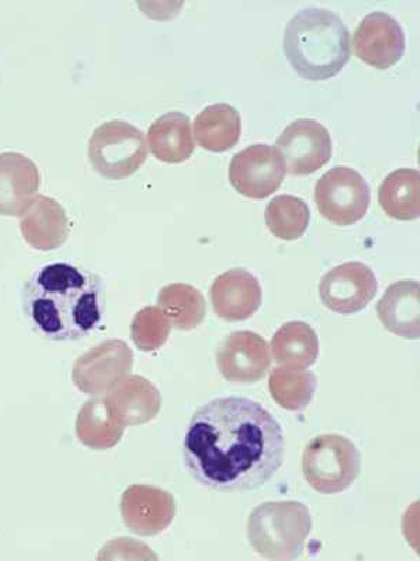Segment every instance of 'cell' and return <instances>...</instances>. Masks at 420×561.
Segmentation results:
<instances>
[{
  "instance_id": "1",
  "label": "cell",
  "mask_w": 420,
  "mask_h": 561,
  "mask_svg": "<svg viewBox=\"0 0 420 561\" xmlns=\"http://www.w3.org/2000/svg\"><path fill=\"white\" fill-rule=\"evenodd\" d=\"M284 453L283 428L272 413L235 396L202 405L183 440L190 476L222 493L262 488L282 468Z\"/></svg>"
},
{
  "instance_id": "2",
  "label": "cell",
  "mask_w": 420,
  "mask_h": 561,
  "mask_svg": "<svg viewBox=\"0 0 420 561\" xmlns=\"http://www.w3.org/2000/svg\"><path fill=\"white\" fill-rule=\"evenodd\" d=\"M24 312L45 339L77 342L102 323V279L75 264L43 265L24 288Z\"/></svg>"
},
{
  "instance_id": "3",
  "label": "cell",
  "mask_w": 420,
  "mask_h": 561,
  "mask_svg": "<svg viewBox=\"0 0 420 561\" xmlns=\"http://www.w3.org/2000/svg\"><path fill=\"white\" fill-rule=\"evenodd\" d=\"M283 45L295 72L313 82L337 77L350 58L349 30L325 8L299 10L287 24Z\"/></svg>"
},
{
  "instance_id": "4",
  "label": "cell",
  "mask_w": 420,
  "mask_h": 561,
  "mask_svg": "<svg viewBox=\"0 0 420 561\" xmlns=\"http://www.w3.org/2000/svg\"><path fill=\"white\" fill-rule=\"evenodd\" d=\"M311 529L307 505L299 501H268L249 515L248 539L264 559L288 561L303 554Z\"/></svg>"
},
{
  "instance_id": "5",
  "label": "cell",
  "mask_w": 420,
  "mask_h": 561,
  "mask_svg": "<svg viewBox=\"0 0 420 561\" xmlns=\"http://www.w3.org/2000/svg\"><path fill=\"white\" fill-rule=\"evenodd\" d=\"M303 473L318 493H342L359 478V449L343 435H318L304 449Z\"/></svg>"
},
{
  "instance_id": "6",
  "label": "cell",
  "mask_w": 420,
  "mask_h": 561,
  "mask_svg": "<svg viewBox=\"0 0 420 561\" xmlns=\"http://www.w3.org/2000/svg\"><path fill=\"white\" fill-rule=\"evenodd\" d=\"M88 158L103 178L123 180L137 172L147 160V139L141 129L122 119H113L93 133Z\"/></svg>"
},
{
  "instance_id": "7",
  "label": "cell",
  "mask_w": 420,
  "mask_h": 561,
  "mask_svg": "<svg viewBox=\"0 0 420 561\" xmlns=\"http://www.w3.org/2000/svg\"><path fill=\"white\" fill-rule=\"evenodd\" d=\"M314 197L323 218L338 227H349L367 214L370 187L357 170L338 167L318 180Z\"/></svg>"
},
{
  "instance_id": "8",
  "label": "cell",
  "mask_w": 420,
  "mask_h": 561,
  "mask_svg": "<svg viewBox=\"0 0 420 561\" xmlns=\"http://www.w3.org/2000/svg\"><path fill=\"white\" fill-rule=\"evenodd\" d=\"M133 368V351L123 340H107L89 350L73 365L72 379L82 393L99 396L126 379Z\"/></svg>"
},
{
  "instance_id": "9",
  "label": "cell",
  "mask_w": 420,
  "mask_h": 561,
  "mask_svg": "<svg viewBox=\"0 0 420 561\" xmlns=\"http://www.w3.org/2000/svg\"><path fill=\"white\" fill-rule=\"evenodd\" d=\"M286 173L282 154L268 144L251 145L235 154L229 164L232 187L253 199H264L276 193Z\"/></svg>"
},
{
  "instance_id": "10",
  "label": "cell",
  "mask_w": 420,
  "mask_h": 561,
  "mask_svg": "<svg viewBox=\"0 0 420 561\" xmlns=\"http://www.w3.org/2000/svg\"><path fill=\"white\" fill-rule=\"evenodd\" d=\"M276 148L292 175H308L322 169L332 157V139L321 123L295 119L276 140Z\"/></svg>"
},
{
  "instance_id": "11",
  "label": "cell",
  "mask_w": 420,
  "mask_h": 561,
  "mask_svg": "<svg viewBox=\"0 0 420 561\" xmlns=\"http://www.w3.org/2000/svg\"><path fill=\"white\" fill-rule=\"evenodd\" d=\"M378 280L368 265L352 262L338 265L319 284L325 307L339 314L362 312L376 298Z\"/></svg>"
},
{
  "instance_id": "12",
  "label": "cell",
  "mask_w": 420,
  "mask_h": 561,
  "mask_svg": "<svg viewBox=\"0 0 420 561\" xmlns=\"http://www.w3.org/2000/svg\"><path fill=\"white\" fill-rule=\"evenodd\" d=\"M217 365L228 382L253 385L266 377L272 354L262 335L242 330L229 334L219 345Z\"/></svg>"
},
{
  "instance_id": "13",
  "label": "cell",
  "mask_w": 420,
  "mask_h": 561,
  "mask_svg": "<svg viewBox=\"0 0 420 561\" xmlns=\"http://www.w3.org/2000/svg\"><path fill=\"white\" fill-rule=\"evenodd\" d=\"M353 48L357 57L372 67L391 68L401 61L405 53L402 26L391 14L370 13L354 32Z\"/></svg>"
},
{
  "instance_id": "14",
  "label": "cell",
  "mask_w": 420,
  "mask_h": 561,
  "mask_svg": "<svg viewBox=\"0 0 420 561\" xmlns=\"http://www.w3.org/2000/svg\"><path fill=\"white\" fill-rule=\"evenodd\" d=\"M120 511L127 528L139 536H155L177 517V501L169 491L152 485H132L122 495Z\"/></svg>"
},
{
  "instance_id": "15",
  "label": "cell",
  "mask_w": 420,
  "mask_h": 561,
  "mask_svg": "<svg viewBox=\"0 0 420 561\" xmlns=\"http://www.w3.org/2000/svg\"><path fill=\"white\" fill-rule=\"evenodd\" d=\"M209 298L218 318L242 322L252 318L262 305V287L248 270L234 268L214 279Z\"/></svg>"
},
{
  "instance_id": "16",
  "label": "cell",
  "mask_w": 420,
  "mask_h": 561,
  "mask_svg": "<svg viewBox=\"0 0 420 561\" xmlns=\"http://www.w3.org/2000/svg\"><path fill=\"white\" fill-rule=\"evenodd\" d=\"M42 175L37 164L22 153H0V215L22 217L37 198Z\"/></svg>"
},
{
  "instance_id": "17",
  "label": "cell",
  "mask_w": 420,
  "mask_h": 561,
  "mask_svg": "<svg viewBox=\"0 0 420 561\" xmlns=\"http://www.w3.org/2000/svg\"><path fill=\"white\" fill-rule=\"evenodd\" d=\"M20 232L33 249L52 252L67 242L71 224L61 204L45 195H37L20 217Z\"/></svg>"
},
{
  "instance_id": "18",
  "label": "cell",
  "mask_w": 420,
  "mask_h": 561,
  "mask_svg": "<svg viewBox=\"0 0 420 561\" xmlns=\"http://www.w3.org/2000/svg\"><path fill=\"white\" fill-rule=\"evenodd\" d=\"M107 400L124 428L149 423L162 408L161 392L141 375H128L110 390Z\"/></svg>"
},
{
  "instance_id": "19",
  "label": "cell",
  "mask_w": 420,
  "mask_h": 561,
  "mask_svg": "<svg viewBox=\"0 0 420 561\" xmlns=\"http://www.w3.org/2000/svg\"><path fill=\"white\" fill-rule=\"evenodd\" d=\"M420 285L415 279H401L389 285L377 304V314L385 329L398 337H420Z\"/></svg>"
},
{
  "instance_id": "20",
  "label": "cell",
  "mask_w": 420,
  "mask_h": 561,
  "mask_svg": "<svg viewBox=\"0 0 420 561\" xmlns=\"http://www.w3.org/2000/svg\"><path fill=\"white\" fill-rule=\"evenodd\" d=\"M147 139L154 157L164 163L186 162L196 149L190 118L180 112H169L155 119Z\"/></svg>"
},
{
  "instance_id": "21",
  "label": "cell",
  "mask_w": 420,
  "mask_h": 561,
  "mask_svg": "<svg viewBox=\"0 0 420 561\" xmlns=\"http://www.w3.org/2000/svg\"><path fill=\"white\" fill-rule=\"evenodd\" d=\"M242 134L241 114L232 105H208L194 119V135L200 147L222 153L239 142Z\"/></svg>"
},
{
  "instance_id": "22",
  "label": "cell",
  "mask_w": 420,
  "mask_h": 561,
  "mask_svg": "<svg viewBox=\"0 0 420 561\" xmlns=\"http://www.w3.org/2000/svg\"><path fill=\"white\" fill-rule=\"evenodd\" d=\"M124 428L114 414L107 398L88 400L77 417V437L84 447L107 450L122 440Z\"/></svg>"
},
{
  "instance_id": "23",
  "label": "cell",
  "mask_w": 420,
  "mask_h": 561,
  "mask_svg": "<svg viewBox=\"0 0 420 561\" xmlns=\"http://www.w3.org/2000/svg\"><path fill=\"white\" fill-rule=\"evenodd\" d=\"M378 202L388 217L418 219L420 215V174L418 169L401 168L389 173L378 190Z\"/></svg>"
},
{
  "instance_id": "24",
  "label": "cell",
  "mask_w": 420,
  "mask_h": 561,
  "mask_svg": "<svg viewBox=\"0 0 420 561\" xmlns=\"http://www.w3.org/2000/svg\"><path fill=\"white\" fill-rule=\"evenodd\" d=\"M272 351L279 365L293 369H307L318 359V335L307 323L288 322L273 335Z\"/></svg>"
},
{
  "instance_id": "25",
  "label": "cell",
  "mask_w": 420,
  "mask_h": 561,
  "mask_svg": "<svg viewBox=\"0 0 420 561\" xmlns=\"http://www.w3.org/2000/svg\"><path fill=\"white\" fill-rule=\"evenodd\" d=\"M158 307L168 316L173 328L193 330L206 319L207 305L203 294L189 284H170L161 289Z\"/></svg>"
},
{
  "instance_id": "26",
  "label": "cell",
  "mask_w": 420,
  "mask_h": 561,
  "mask_svg": "<svg viewBox=\"0 0 420 561\" xmlns=\"http://www.w3.org/2000/svg\"><path fill=\"white\" fill-rule=\"evenodd\" d=\"M317 389V378L304 369L276 368L270 374L269 390L280 408L299 412L307 408Z\"/></svg>"
},
{
  "instance_id": "27",
  "label": "cell",
  "mask_w": 420,
  "mask_h": 561,
  "mask_svg": "<svg viewBox=\"0 0 420 561\" xmlns=\"http://www.w3.org/2000/svg\"><path fill=\"white\" fill-rule=\"evenodd\" d=\"M264 218L274 237L292 242L307 232L311 210L302 198L279 195L269 203Z\"/></svg>"
},
{
  "instance_id": "28",
  "label": "cell",
  "mask_w": 420,
  "mask_h": 561,
  "mask_svg": "<svg viewBox=\"0 0 420 561\" xmlns=\"http://www.w3.org/2000/svg\"><path fill=\"white\" fill-rule=\"evenodd\" d=\"M172 323L159 307H148L134 316L132 323V337L137 348L141 351H157L168 342L172 332Z\"/></svg>"
}]
</instances>
